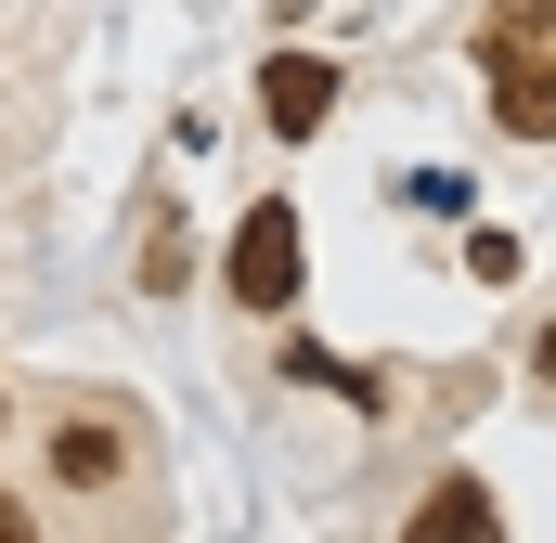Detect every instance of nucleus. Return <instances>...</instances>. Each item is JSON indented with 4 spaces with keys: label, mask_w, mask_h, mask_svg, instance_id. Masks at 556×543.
Segmentation results:
<instances>
[{
    "label": "nucleus",
    "mask_w": 556,
    "mask_h": 543,
    "mask_svg": "<svg viewBox=\"0 0 556 543\" xmlns=\"http://www.w3.org/2000/svg\"><path fill=\"white\" fill-rule=\"evenodd\" d=\"M479 78H492V130L505 142H556V52L544 39H479Z\"/></svg>",
    "instance_id": "obj_1"
},
{
    "label": "nucleus",
    "mask_w": 556,
    "mask_h": 543,
    "mask_svg": "<svg viewBox=\"0 0 556 543\" xmlns=\"http://www.w3.org/2000/svg\"><path fill=\"white\" fill-rule=\"evenodd\" d=\"M233 298L247 311H298V207H247V233H233Z\"/></svg>",
    "instance_id": "obj_2"
},
{
    "label": "nucleus",
    "mask_w": 556,
    "mask_h": 543,
    "mask_svg": "<svg viewBox=\"0 0 556 543\" xmlns=\"http://www.w3.org/2000/svg\"><path fill=\"white\" fill-rule=\"evenodd\" d=\"M260 117H273V142H311L337 117V65H324V52H273V65H260Z\"/></svg>",
    "instance_id": "obj_3"
},
{
    "label": "nucleus",
    "mask_w": 556,
    "mask_h": 543,
    "mask_svg": "<svg viewBox=\"0 0 556 543\" xmlns=\"http://www.w3.org/2000/svg\"><path fill=\"white\" fill-rule=\"evenodd\" d=\"M52 479H65V492H117V479H130V427L65 414V427H52Z\"/></svg>",
    "instance_id": "obj_4"
},
{
    "label": "nucleus",
    "mask_w": 556,
    "mask_h": 543,
    "mask_svg": "<svg viewBox=\"0 0 556 543\" xmlns=\"http://www.w3.org/2000/svg\"><path fill=\"white\" fill-rule=\"evenodd\" d=\"M415 543H492V492H479V479H440L415 505Z\"/></svg>",
    "instance_id": "obj_5"
},
{
    "label": "nucleus",
    "mask_w": 556,
    "mask_h": 543,
    "mask_svg": "<svg viewBox=\"0 0 556 543\" xmlns=\"http://www.w3.org/2000/svg\"><path fill=\"white\" fill-rule=\"evenodd\" d=\"M479 39H556V0H492V26Z\"/></svg>",
    "instance_id": "obj_6"
},
{
    "label": "nucleus",
    "mask_w": 556,
    "mask_h": 543,
    "mask_svg": "<svg viewBox=\"0 0 556 543\" xmlns=\"http://www.w3.org/2000/svg\"><path fill=\"white\" fill-rule=\"evenodd\" d=\"M26 531H39V518H26V505H13V492H0V543H26Z\"/></svg>",
    "instance_id": "obj_7"
},
{
    "label": "nucleus",
    "mask_w": 556,
    "mask_h": 543,
    "mask_svg": "<svg viewBox=\"0 0 556 543\" xmlns=\"http://www.w3.org/2000/svg\"><path fill=\"white\" fill-rule=\"evenodd\" d=\"M544 376H556V324H544Z\"/></svg>",
    "instance_id": "obj_8"
}]
</instances>
